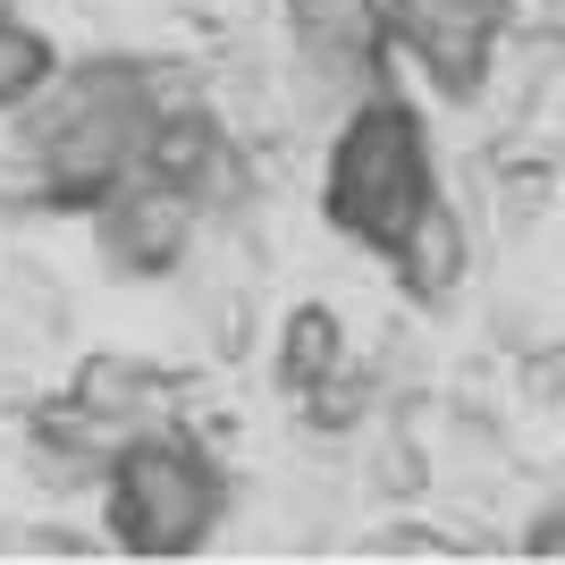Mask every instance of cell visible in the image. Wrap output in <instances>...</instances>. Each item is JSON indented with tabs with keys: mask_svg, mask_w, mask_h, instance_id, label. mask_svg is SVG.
<instances>
[{
	"mask_svg": "<svg viewBox=\"0 0 565 565\" xmlns=\"http://www.w3.org/2000/svg\"><path fill=\"white\" fill-rule=\"evenodd\" d=\"M143 388H152V372L118 363V354H94V363L76 372V405H85V414H102V423L136 414V405H143Z\"/></svg>",
	"mask_w": 565,
	"mask_h": 565,
	"instance_id": "cell-9",
	"label": "cell"
},
{
	"mask_svg": "<svg viewBox=\"0 0 565 565\" xmlns=\"http://www.w3.org/2000/svg\"><path fill=\"white\" fill-rule=\"evenodd\" d=\"M287 34H296V51H305L312 85L372 94L380 51H388V18H380V0H287Z\"/></svg>",
	"mask_w": 565,
	"mask_h": 565,
	"instance_id": "cell-6",
	"label": "cell"
},
{
	"mask_svg": "<svg viewBox=\"0 0 565 565\" xmlns=\"http://www.w3.org/2000/svg\"><path fill=\"white\" fill-rule=\"evenodd\" d=\"M220 523L212 465L178 439H127L110 456V532L127 557H186Z\"/></svg>",
	"mask_w": 565,
	"mask_h": 565,
	"instance_id": "cell-3",
	"label": "cell"
},
{
	"mask_svg": "<svg viewBox=\"0 0 565 565\" xmlns=\"http://www.w3.org/2000/svg\"><path fill=\"white\" fill-rule=\"evenodd\" d=\"M388 43L414 51L439 102H472L498 68V43L515 25V0H380Z\"/></svg>",
	"mask_w": 565,
	"mask_h": 565,
	"instance_id": "cell-4",
	"label": "cell"
},
{
	"mask_svg": "<svg viewBox=\"0 0 565 565\" xmlns=\"http://www.w3.org/2000/svg\"><path fill=\"white\" fill-rule=\"evenodd\" d=\"M43 76H51V43L43 34H25V25L0 18V110H18V102L43 94Z\"/></svg>",
	"mask_w": 565,
	"mask_h": 565,
	"instance_id": "cell-10",
	"label": "cell"
},
{
	"mask_svg": "<svg viewBox=\"0 0 565 565\" xmlns=\"http://www.w3.org/2000/svg\"><path fill=\"white\" fill-rule=\"evenodd\" d=\"M380 557H456L448 541H423V532H388L380 541Z\"/></svg>",
	"mask_w": 565,
	"mask_h": 565,
	"instance_id": "cell-12",
	"label": "cell"
},
{
	"mask_svg": "<svg viewBox=\"0 0 565 565\" xmlns=\"http://www.w3.org/2000/svg\"><path fill=\"white\" fill-rule=\"evenodd\" d=\"M523 557H541V565H557L565 557V498H548V507H532V523H523Z\"/></svg>",
	"mask_w": 565,
	"mask_h": 565,
	"instance_id": "cell-11",
	"label": "cell"
},
{
	"mask_svg": "<svg viewBox=\"0 0 565 565\" xmlns=\"http://www.w3.org/2000/svg\"><path fill=\"white\" fill-rule=\"evenodd\" d=\"M347 363V330H338L330 305H296L279 330V388H296V397H312L321 380Z\"/></svg>",
	"mask_w": 565,
	"mask_h": 565,
	"instance_id": "cell-8",
	"label": "cell"
},
{
	"mask_svg": "<svg viewBox=\"0 0 565 565\" xmlns=\"http://www.w3.org/2000/svg\"><path fill=\"white\" fill-rule=\"evenodd\" d=\"M186 236H194V194L152 178V169H127V178L102 194V254H110L118 270L161 279V270H178Z\"/></svg>",
	"mask_w": 565,
	"mask_h": 565,
	"instance_id": "cell-5",
	"label": "cell"
},
{
	"mask_svg": "<svg viewBox=\"0 0 565 565\" xmlns=\"http://www.w3.org/2000/svg\"><path fill=\"white\" fill-rule=\"evenodd\" d=\"M152 118H161L152 85L127 60H94V68L43 76V102L25 110V143L43 152L60 203H102L127 169H143Z\"/></svg>",
	"mask_w": 565,
	"mask_h": 565,
	"instance_id": "cell-1",
	"label": "cell"
},
{
	"mask_svg": "<svg viewBox=\"0 0 565 565\" xmlns=\"http://www.w3.org/2000/svg\"><path fill=\"white\" fill-rule=\"evenodd\" d=\"M397 279H405V296H414V305H448L456 287H465V262H472V245H465V220L448 212V203H439V194H430L423 203V220H414V228L397 236Z\"/></svg>",
	"mask_w": 565,
	"mask_h": 565,
	"instance_id": "cell-7",
	"label": "cell"
},
{
	"mask_svg": "<svg viewBox=\"0 0 565 565\" xmlns=\"http://www.w3.org/2000/svg\"><path fill=\"white\" fill-rule=\"evenodd\" d=\"M430 194H439V169H430L423 118L397 94H363L330 143V194H321L330 228H347L372 254H397V236L423 220Z\"/></svg>",
	"mask_w": 565,
	"mask_h": 565,
	"instance_id": "cell-2",
	"label": "cell"
}]
</instances>
